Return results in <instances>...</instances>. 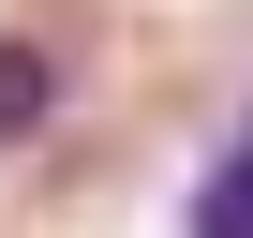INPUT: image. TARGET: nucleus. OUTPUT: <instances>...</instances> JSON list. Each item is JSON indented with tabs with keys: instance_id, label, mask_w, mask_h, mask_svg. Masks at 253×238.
Returning a JSON list of instances; mask_svg holds the SVG:
<instances>
[{
	"instance_id": "1",
	"label": "nucleus",
	"mask_w": 253,
	"mask_h": 238,
	"mask_svg": "<svg viewBox=\"0 0 253 238\" xmlns=\"http://www.w3.org/2000/svg\"><path fill=\"white\" fill-rule=\"evenodd\" d=\"M60 89H75L60 30H0V149H30L45 119H60Z\"/></svg>"
},
{
	"instance_id": "2",
	"label": "nucleus",
	"mask_w": 253,
	"mask_h": 238,
	"mask_svg": "<svg viewBox=\"0 0 253 238\" xmlns=\"http://www.w3.org/2000/svg\"><path fill=\"white\" fill-rule=\"evenodd\" d=\"M179 238H253V119L194 164V194H179Z\"/></svg>"
}]
</instances>
